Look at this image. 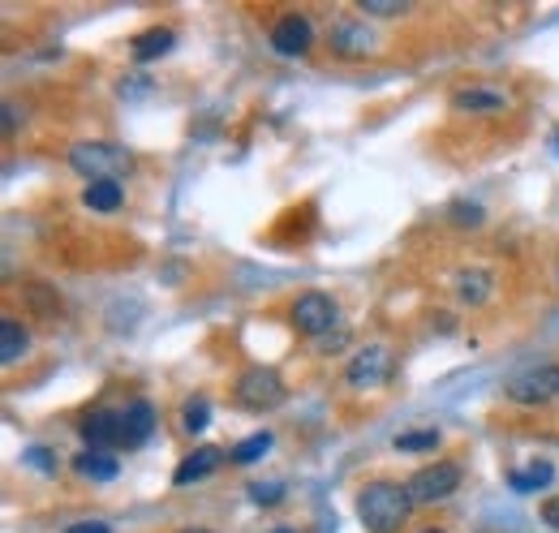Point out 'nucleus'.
Returning a JSON list of instances; mask_svg holds the SVG:
<instances>
[{
	"label": "nucleus",
	"mask_w": 559,
	"mask_h": 533,
	"mask_svg": "<svg viewBox=\"0 0 559 533\" xmlns=\"http://www.w3.org/2000/svg\"><path fill=\"white\" fill-rule=\"evenodd\" d=\"M207 422H211L207 396H194V400H186V404H181V426H186L190 435H203V430H207Z\"/></svg>",
	"instance_id": "412c9836"
},
{
	"label": "nucleus",
	"mask_w": 559,
	"mask_h": 533,
	"mask_svg": "<svg viewBox=\"0 0 559 533\" xmlns=\"http://www.w3.org/2000/svg\"><path fill=\"white\" fill-rule=\"evenodd\" d=\"M66 533H112L104 521H86V525H73V530H66Z\"/></svg>",
	"instance_id": "c85d7f7f"
},
{
	"label": "nucleus",
	"mask_w": 559,
	"mask_h": 533,
	"mask_svg": "<svg viewBox=\"0 0 559 533\" xmlns=\"http://www.w3.org/2000/svg\"><path fill=\"white\" fill-rule=\"evenodd\" d=\"M272 533H293V530H272Z\"/></svg>",
	"instance_id": "473e14b6"
},
{
	"label": "nucleus",
	"mask_w": 559,
	"mask_h": 533,
	"mask_svg": "<svg viewBox=\"0 0 559 533\" xmlns=\"http://www.w3.org/2000/svg\"><path fill=\"white\" fill-rule=\"evenodd\" d=\"M73 469L82 473V477H91V482H112L117 473H121V465H117V457H108V452H78V461H73Z\"/></svg>",
	"instance_id": "dca6fc26"
},
{
	"label": "nucleus",
	"mask_w": 559,
	"mask_h": 533,
	"mask_svg": "<svg viewBox=\"0 0 559 533\" xmlns=\"http://www.w3.org/2000/svg\"><path fill=\"white\" fill-rule=\"evenodd\" d=\"M452 220H456V224H469V228H478L487 215H483V206H478V202H452Z\"/></svg>",
	"instance_id": "a878e982"
},
{
	"label": "nucleus",
	"mask_w": 559,
	"mask_h": 533,
	"mask_svg": "<svg viewBox=\"0 0 559 533\" xmlns=\"http://www.w3.org/2000/svg\"><path fill=\"white\" fill-rule=\"evenodd\" d=\"M345 379H349V388H357V392L361 388H383L392 379V348L388 344H366L349 362Z\"/></svg>",
	"instance_id": "423d86ee"
},
{
	"label": "nucleus",
	"mask_w": 559,
	"mask_h": 533,
	"mask_svg": "<svg viewBox=\"0 0 559 533\" xmlns=\"http://www.w3.org/2000/svg\"><path fill=\"white\" fill-rule=\"evenodd\" d=\"M219 461H224V452H219V448H199L194 457H186V461L177 465L173 482H177V486H190V482H199V477H211V473L219 469Z\"/></svg>",
	"instance_id": "ddd939ff"
},
{
	"label": "nucleus",
	"mask_w": 559,
	"mask_h": 533,
	"mask_svg": "<svg viewBox=\"0 0 559 533\" xmlns=\"http://www.w3.org/2000/svg\"><path fill=\"white\" fill-rule=\"evenodd\" d=\"M452 108L456 112H503L508 108V95H499L490 86H465V91H456Z\"/></svg>",
	"instance_id": "f8f14e48"
},
{
	"label": "nucleus",
	"mask_w": 559,
	"mask_h": 533,
	"mask_svg": "<svg viewBox=\"0 0 559 533\" xmlns=\"http://www.w3.org/2000/svg\"><path fill=\"white\" fill-rule=\"evenodd\" d=\"M461 465H452V461H435V465H421L405 486H409V499L421 504V508H430V504H443V499H452L456 495V486H461Z\"/></svg>",
	"instance_id": "20e7f679"
},
{
	"label": "nucleus",
	"mask_w": 559,
	"mask_h": 533,
	"mask_svg": "<svg viewBox=\"0 0 559 533\" xmlns=\"http://www.w3.org/2000/svg\"><path fill=\"white\" fill-rule=\"evenodd\" d=\"M288 319H293V328L301 335L323 340V335L341 323V306H336V297H328V293H301V297L293 301V315H288Z\"/></svg>",
	"instance_id": "39448f33"
},
{
	"label": "nucleus",
	"mask_w": 559,
	"mask_h": 533,
	"mask_svg": "<svg viewBox=\"0 0 559 533\" xmlns=\"http://www.w3.org/2000/svg\"><path fill=\"white\" fill-rule=\"evenodd\" d=\"M173 44H177V35H173L168 26H151V31H142L139 39H134V61H139V66L159 61L164 52H173Z\"/></svg>",
	"instance_id": "4468645a"
},
{
	"label": "nucleus",
	"mask_w": 559,
	"mask_h": 533,
	"mask_svg": "<svg viewBox=\"0 0 559 533\" xmlns=\"http://www.w3.org/2000/svg\"><path fill=\"white\" fill-rule=\"evenodd\" d=\"M26 301H31L44 319H57V315H61V297H57V293H48L44 284H26Z\"/></svg>",
	"instance_id": "5701e85b"
},
{
	"label": "nucleus",
	"mask_w": 559,
	"mask_h": 533,
	"mask_svg": "<svg viewBox=\"0 0 559 533\" xmlns=\"http://www.w3.org/2000/svg\"><path fill=\"white\" fill-rule=\"evenodd\" d=\"M328 44H332V52L336 57H349V61H357V57H366L370 48H374V35H370V26L366 22H336L332 26V35H328Z\"/></svg>",
	"instance_id": "9b49d317"
},
{
	"label": "nucleus",
	"mask_w": 559,
	"mask_h": 533,
	"mask_svg": "<svg viewBox=\"0 0 559 533\" xmlns=\"http://www.w3.org/2000/svg\"><path fill=\"white\" fill-rule=\"evenodd\" d=\"M121 199H126V190H121V181H95V186H86L82 190V202L91 206V211H117L121 206Z\"/></svg>",
	"instance_id": "6ab92c4d"
},
{
	"label": "nucleus",
	"mask_w": 559,
	"mask_h": 533,
	"mask_svg": "<svg viewBox=\"0 0 559 533\" xmlns=\"http://www.w3.org/2000/svg\"><path fill=\"white\" fill-rule=\"evenodd\" d=\"M559 396V366H534L525 375H516L508 383V400L512 404H547Z\"/></svg>",
	"instance_id": "0eeeda50"
},
{
	"label": "nucleus",
	"mask_w": 559,
	"mask_h": 533,
	"mask_svg": "<svg viewBox=\"0 0 559 533\" xmlns=\"http://www.w3.org/2000/svg\"><path fill=\"white\" fill-rule=\"evenodd\" d=\"M155 430V404L151 400H130L121 408V448H142Z\"/></svg>",
	"instance_id": "9d476101"
},
{
	"label": "nucleus",
	"mask_w": 559,
	"mask_h": 533,
	"mask_svg": "<svg viewBox=\"0 0 559 533\" xmlns=\"http://www.w3.org/2000/svg\"><path fill=\"white\" fill-rule=\"evenodd\" d=\"M409 512H414V499H409V486L401 482H370L357 495V521L366 533H401Z\"/></svg>",
	"instance_id": "f257e3e1"
},
{
	"label": "nucleus",
	"mask_w": 559,
	"mask_h": 533,
	"mask_svg": "<svg viewBox=\"0 0 559 533\" xmlns=\"http://www.w3.org/2000/svg\"><path fill=\"white\" fill-rule=\"evenodd\" d=\"M26 465H35L39 469V473H48V477H57V457H52V452H48V448H39V443H35V448H26Z\"/></svg>",
	"instance_id": "393cba45"
},
{
	"label": "nucleus",
	"mask_w": 559,
	"mask_h": 533,
	"mask_svg": "<svg viewBox=\"0 0 559 533\" xmlns=\"http://www.w3.org/2000/svg\"><path fill=\"white\" fill-rule=\"evenodd\" d=\"M490 288H495L490 271H461V275H456V293H461V301H469V306H483L490 297Z\"/></svg>",
	"instance_id": "aec40b11"
},
{
	"label": "nucleus",
	"mask_w": 559,
	"mask_h": 533,
	"mask_svg": "<svg viewBox=\"0 0 559 533\" xmlns=\"http://www.w3.org/2000/svg\"><path fill=\"white\" fill-rule=\"evenodd\" d=\"M543 521H547L551 530H559V495H556V499H547V504H543Z\"/></svg>",
	"instance_id": "cd10ccee"
},
{
	"label": "nucleus",
	"mask_w": 559,
	"mask_h": 533,
	"mask_svg": "<svg viewBox=\"0 0 559 533\" xmlns=\"http://www.w3.org/2000/svg\"><path fill=\"white\" fill-rule=\"evenodd\" d=\"M250 499H254L259 508H276L280 499H284V486H280V482H254V486H250Z\"/></svg>",
	"instance_id": "b1692460"
},
{
	"label": "nucleus",
	"mask_w": 559,
	"mask_h": 533,
	"mask_svg": "<svg viewBox=\"0 0 559 533\" xmlns=\"http://www.w3.org/2000/svg\"><path fill=\"white\" fill-rule=\"evenodd\" d=\"M17 130V112H13V104H4V133Z\"/></svg>",
	"instance_id": "c756f323"
},
{
	"label": "nucleus",
	"mask_w": 559,
	"mask_h": 533,
	"mask_svg": "<svg viewBox=\"0 0 559 533\" xmlns=\"http://www.w3.org/2000/svg\"><path fill=\"white\" fill-rule=\"evenodd\" d=\"M439 448V430H405L396 435V452H435Z\"/></svg>",
	"instance_id": "4be33fe9"
},
{
	"label": "nucleus",
	"mask_w": 559,
	"mask_h": 533,
	"mask_svg": "<svg viewBox=\"0 0 559 533\" xmlns=\"http://www.w3.org/2000/svg\"><path fill=\"white\" fill-rule=\"evenodd\" d=\"M82 439L91 443V452L104 448H121V408H95L82 417Z\"/></svg>",
	"instance_id": "1a4fd4ad"
},
{
	"label": "nucleus",
	"mask_w": 559,
	"mask_h": 533,
	"mask_svg": "<svg viewBox=\"0 0 559 533\" xmlns=\"http://www.w3.org/2000/svg\"><path fill=\"white\" fill-rule=\"evenodd\" d=\"M551 482H556V469L547 465V461H534L530 469L508 473V486H512L516 495H534V490H543V486H551Z\"/></svg>",
	"instance_id": "2eb2a0df"
},
{
	"label": "nucleus",
	"mask_w": 559,
	"mask_h": 533,
	"mask_svg": "<svg viewBox=\"0 0 559 533\" xmlns=\"http://www.w3.org/2000/svg\"><path fill=\"white\" fill-rule=\"evenodd\" d=\"M233 396H237L241 408H250V413H267V408L284 404V379H280V370H272V366H250L237 379Z\"/></svg>",
	"instance_id": "7ed1b4c3"
},
{
	"label": "nucleus",
	"mask_w": 559,
	"mask_h": 533,
	"mask_svg": "<svg viewBox=\"0 0 559 533\" xmlns=\"http://www.w3.org/2000/svg\"><path fill=\"white\" fill-rule=\"evenodd\" d=\"M26 344H31V332H26L17 319H4V323H0V362H4V366H13V362L26 353Z\"/></svg>",
	"instance_id": "f3484780"
},
{
	"label": "nucleus",
	"mask_w": 559,
	"mask_h": 533,
	"mask_svg": "<svg viewBox=\"0 0 559 533\" xmlns=\"http://www.w3.org/2000/svg\"><path fill=\"white\" fill-rule=\"evenodd\" d=\"M181 533H211V530H181Z\"/></svg>",
	"instance_id": "7c9ffc66"
},
{
	"label": "nucleus",
	"mask_w": 559,
	"mask_h": 533,
	"mask_svg": "<svg viewBox=\"0 0 559 533\" xmlns=\"http://www.w3.org/2000/svg\"><path fill=\"white\" fill-rule=\"evenodd\" d=\"M70 168L78 177H86V186H95V181H121V177L134 173V155L126 146H117V142L91 138V142H73L70 146Z\"/></svg>",
	"instance_id": "f03ea898"
},
{
	"label": "nucleus",
	"mask_w": 559,
	"mask_h": 533,
	"mask_svg": "<svg viewBox=\"0 0 559 533\" xmlns=\"http://www.w3.org/2000/svg\"><path fill=\"white\" fill-rule=\"evenodd\" d=\"M272 48H276L280 57H306L314 48V26L301 13H284L272 26Z\"/></svg>",
	"instance_id": "6e6552de"
},
{
	"label": "nucleus",
	"mask_w": 559,
	"mask_h": 533,
	"mask_svg": "<svg viewBox=\"0 0 559 533\" xmlns=\"http://www.w3.org/2000/svg\"><path fill=\"white\" fill-rule=\"evenodd\" d=\"M361 9L370 17H392V13H405V0H361Z\"/></svg>",
	"instance_id": "bb28decb"
},
{
	"label": "nucleus",
	"mask_w": 559,
	"mask_h": 533,
	"mask_svg": "<svg viewBox=\"0 0 559 533\" xmlns=\"http://www.w3.org/2000/svg\"><path fill=\"white\" fill-rule=\"evenodd\" d=\"M421 533H443V530H421Z\"/></svg>",
	"instance_id": "2f4dec72"
},
{
	"label": "nucleus",
	"mask_w": 559,
	"mask_h": 533,
	"mask_svg": "<svg viewBox=\"0 0 559 533\" xmlns=\"http://www.w3.org/2000/svg\"><path fill=\"white\" fill-rule=\"evenodd\" d=\"M272 443H276L272 430H254L250 439H241V443L228 452V461H233V465H254V461H263V457L272 452Z\"/></svg>",
	"instance_id": "a211bd4d"
}]
</instances>
